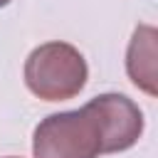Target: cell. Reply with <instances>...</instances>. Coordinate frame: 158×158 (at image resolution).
I'll list each match as a JSON object with an SVG mask.
<instances>
[{
	"mask_svg": "<svg viewBox=\"0 0 158 158\" xmlns=\"http://www.w3.org/2000/svg\"><path fill=\"white\" fill-rule=\"evenodd\" d=\"M7 2H10V0H0V7H5V5H7Z\"/></svg>",
	"mask_w": 158,
	"mask_h": 158,
	"instance_id": "5b68a950",
	"label": "cell"
},
{
	"mask_svg": "<svg viewBox=\"0 0 158 158\" xmlns=\"http://www.w3.org/2000/svg\"><path fill=\"white\" fill-rule=\"evenodd\" d=\"M10 158H12V156H10Z\"/></svg>",
	"mask_w": 158,
	"mask_h": 158,
	"instance_id": "8992f818",
	"label": "cell"
},
{
	"mask_svg": "<svg viewBox=\"0 0 158 158\" xmlns=\"http://www.w3.org/2000/svg\"><path fill=\"white\" fill-rule=\"evenodd\" d=\"M156 37H158L156 27L141 25V27H136L133 40L126 52V69H128L131 81L151 96L158 94V86H156Z\"/></svg>",
	"mask_w": 158,
	"mask_h": 158,
	"instance_id": "277c9868",
	"label": "cell"
},
{
	"mask_svg": "<svg viewBox=\"0 0 158 158\" xmlns=\"http://www.w3.org/2000/svg\"><path fill=\"white\" fill-rule=\"evenodd\" d=\"M86 106L101 126L104 153H118L136 146V141L143 133V114L128 96L99 94Z\"/></svg>",
	"mask_w": 158,
	"mask_h": 158,
	"instance_id": "3957f363",
	"label": "cell"
},
{
	"mask_svg": "<svg viewBox=\"0 0 158 158\" xmlns=\"http://www.w3.org/2000/svg\"><path fill=\"white\" fill-rule=\"evenodd\" d=\"M32 153L35 158H99L104 153L101 126L89 106L52 114L35 128Z\"/></svg>",
	"mask_w": 158,
	"mask_h": 158,
	"instance_id": "7a4b0ae2",
	"label": "cell"
},
{
	"mask_svg": "<svg viewBox=\"0 0 158 158\" xmlns=\"http://www.w3.org/2000/svg\"><path fill=\"white\" fill-rule=\"evenodd\" d=\"M86 77V59L67 42H44L35 47L25 62V84L44 101L74 99L84 89Z\"/></svg>",
	"mask_w": 158,
	"mask_h": 158,
	"instance_id": "6da1fadb",
	"label": "cell"
}]
</instances>
